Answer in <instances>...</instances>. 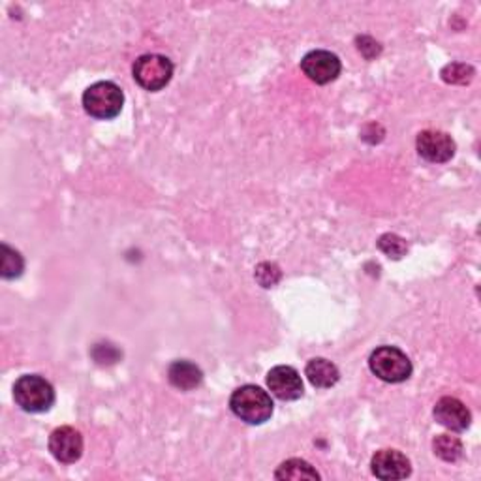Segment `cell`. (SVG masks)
Masks as SVG:
<instances>
[{"mask_svg": "<svg viewBox=\"0 0 481 481\" xmlns=\"http://www.w3.org/2000/svg\"><path fill=\"white\" fill-rule=\"evenodd\" d=\"M372 474L380 479H405L410 476L412 467L407 455L397 450H380L371 460Z\"/></svg>", "mask_w": 481, "mask_h": 481, "instance_id": "cell-10", "label": "cell"}, {"mask_svg": "<svg viewBox=\"0 0 481 481\" xmlns=\"http://www.w3.org/2000/svg\"><path fill=\"white\" fill-rule=\"evenodd\" d=\"M372 374L388 384L407 382L412 376V361L408 355L395 346H380L369 357Z\"/></svg>", "mask_w": 481, "mask_h": 481, "instance_id": "cell-3", "label": "cell"}, {"mask_svg": "<svg viewBox=\"0 0 481 481\" xmlns=\"http://www.w3.org/2000/svg\"><path fill=\"white\" fill-rule=\"evenodd\" d=\"M415 147L419 156L433 164H444L455 154V142L451 139V136L440 130L421 132L415 139Z\"/></svg>", "mask_w": 481, "mask_h": 481, "instance_id": "cell-7", "label": "cell"}, {"mask_svg": "<svg viewBox=\"0 0 481 481\" xmlns=\"http://www.w3.org/2000/svg\"><path fill=\"white\" fill-rule=\"evenodd\" d=\"M13 400L29 414H42L53 407L55 389L44 376L25 374L13 386Z\"/></svg>", "mask_w": 481, "mask_h": 481, "instance_id": "cell-2", "label": "cell"}, {"mask_svg": "<svg viewBox=\"0 0 481 481\" xmlns=\"http://www.w3.org/2000/svg\"><path fill=\"white\" fill-rule=\"evenodd\" d=\"M49 451L58 463L72 465L83 455L82 433L74 427H58L49 436Z\"/></svg>", "mask_w": 481, "mask_h": 481, "instance_id": "cell-8", "label": "cell"}, {"mask_svg": "<svg viewBox=\"0 0 481 481\" xmlns=\"http://www.w3.org/2000/svg\"><path fill=\"white\" fill-rule=\"evenodd\" d=\"M267 386L280 400H297L303 395V380L293 367L278 365L269 371Z\"/></svg>", "mask_w": 481, "mask_h": 481, "instance_id": "cell-9", "label": "cell"}, {"mask_svg": "<svg viewBox=\"0 0 481 481\" xmlns=\"http://www.w3.org/2000/svg\"><path fill=\"white\" fill-rule=\"evenodd\" d=\"M305 374L309 378V382L318 389L333 388L338 382V378H340V372H338L337 365L331 363L329 359H324V357L310 359L307 363Z\"/></svg>", "mask_w": 481, "mask_h": 481, "instance_id": "cell-13", "label": "cell"}, {"mask_svg": "<svg viewBox=\"0 0 481 481\" xmlns=\"http://www.w3.org/2000/svg\"><path fill=\"white\" fill-rule=\"evenodd\" d=\"M125 104V94L111 82H98L91 85L83 94L85 111L100 120L115 118Z\"/></svg>", "mask_w": 481, "mask_h": 481, "instance_id": "cell-4", "label": "cell"}, {"mask_svg": "<svg viewBox=\"0 0 481 481\" xmlns=\"http://www.w3.org/2000/svg\"><path fill=\"white\" fill-rule=\"evenodd\" d=\"M25 269V262L22 254L10 249L6 243L3 245V276L4 278H17L22 276Z\"/></svg>", "mask_w": 481, "mask_h": 481, "instance_id": "cell-16", "label": "cell"}, {"mask_svg": "<svg viewBox=\"0 0 481 481\" xmlns=\"http://www.w3.org/2000/svg\"><path fill=\"white\" fill-rule=\"evenodd\" d=\"M433 450L434 453L446 460V463H457V460L463 457V444H460V440L451 436V434H438L433 440Z\"/></svg>", "mask_w": 481, "mask_h": 481, "instance_id": "cell-15", "label": "cell"}, {"mask_svg": "<svg viewBox=\"0 0 481 481\" xmlns=\"http://www.w3.org/2000/svg\"><path fill=\"white\" fill-rule=\"evenodd\" d=\"M232 412L249 425H262L273 415V400L267 391L258 386H240L232 393Z\"/></svg>", "mask_w": 481, "mask_h": 481, "instance_id": "cell-1", "label": "cell"}, {"mask_svg": "<svg viewBox=\"0 0 481 481\" xmlns=\"http://www.w3.org/2000/svg\"><path fill=\"white\" fill-rule=\"evenodd\" d=\"M434 417L442 427L463 433L470 427V410L465 407V403H460L455 397H442L434 407Z\"/></svg>", "mask_w": 481, "mask_h": 481, "instance_id": "cell-11", "label": "cell"}, {"mask_svg": "<svg viewBox=\"0 0 481 481\" xmlns=\"http://www.w3.org/2000/svg\"><path fill=\"white\" fill-rule=\"evenodd\" d=\"M170 384L180 391H192L204 382V372L192 361H173L168 369Z\"/></svg>", "mask_w": 481, "mask_h": 481, "instance_id": "cell-12", "label": "cell"}, {"mask_svg": "<svg viewBox=\"0 0 481 481\" xmlns=\"http://www.w3.org/2000/svg\"><path fill=\"white\" fill-rule=\"evenodd\" d=\"M472 77H474V68L468 65H463V63L448 65L442 70V79L446 83H451V85H467Z\"/></svg>", "mask_w": 481, "mask_h": 481, "instance_id": "cell-17", "label": "cell"}, {"mask_svg": "<svg viewBox=\"0 0 481 481\" xmlns=\"http://www.w3.org/2000/svg\"><path fill=\"white\" fill-rule=\"evenodd\" d=\"M171 75L173 65L164 55H144L134 65V79L137 85L151 92L162 91L171 82Z\"/></svg>", "mask_w": 481, "mask_h": 481, "instance_id": "cell-5", "label": "cell"}, {"mask_svg": "<svg viewBox=\"0 0 481 481\" xmlns=\"http://www.w3.org/2000/svg\"><path fill=\"white\" fill-rule=\"evenodd\" d=\"M301 70H303V74L310 82L318 85H328L340 75L343 65H340V60L335 53L318 49L303 57V60H301Z\"/></svg>", "mask_w": 481, "mask_h": 481, "instance_id": "cell-6", "label": "cell"}, {"mask_svg": "<svg viewBox=\"0 0 481 481\" xmlns=\"http://www.w3.org/2000/svg\"><path fill=\"white\" fill-rule=\"evenodd\" d=\"M280 269L275 266V264H259L256 267V280L259 284H262L264 288H273L278 280H280Z\"/></svg>", "mask_w": 481, "mask_h": 481, "instance_id": "cell-19", "label": "cell"}, {"mask_svg": "<svg viewBox=\"0 0 481 481\" xmlns=\"http://www.w3.org/2000/svg\"><path fill=\"white\" fill-rule=\"evenodd\" d=\"M378 249L382 250L386 256L395 258V259L403 258V256L407 254V250H408L407 240H405L403 237L395 235V233H386V235L380 237V240H378Z\"/></svg>", "mask_w": 481, "mask_h": 481, "instance_id": "cell-18", "label": "cell"}, {"mask_svg": "<svg viewBox=\"0 0 481 481\" xmlns=\"http://www.w3.org/2000/svg\"><path fill=\"white\" fill-rule=\"evenodd\" d=\"M275 477L299 481V479H319V474L307 463V460L290 459V460H284V463L276 468Z\"/></svg>", "mask_w": 481, "mask_h": 481, "instance_id": "cell-14", "label": "cell"}]
</instances>
